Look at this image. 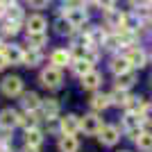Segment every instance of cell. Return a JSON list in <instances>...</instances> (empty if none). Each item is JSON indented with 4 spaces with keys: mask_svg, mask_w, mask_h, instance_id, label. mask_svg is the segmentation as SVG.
<instances>
[{
    "mask_svg": "<svg viewBox=\"0 0 152 152\" xmlns=\"http://www.w3.org/2000/svg\"><path fill=\"white\" fill-rule=\"evenodd\" d=\"M143 118H141V114H129L127 111L125 114V118H123V132L125 134H129L132 139H136L141 132H143Z\"/></svg>",
    "mask_w": 152,
    "mask_h": 152,
    "instance_id": "obj_1",
    "label": "cell"
},
{
    "mask_svg": "<svg viewBox=\"0 0 152 152\" xmlns=\"http://www.w3.org/2000/svg\"><path fill=\"white\" fill-rule=\"evenodd\" d=\"M61 82H64L61 70L55 68V66H50V68H45L43 73H41V84H43L45 89H59Z\"/></svg>",
    "mask_w": 152,
    "mask_h": 152,
    "instance_id": "obj_2",
    "label": "cell"
},
{
    "mask_svg": "<svg viewBox=\"0 0 152 152\" xmlns=\"http://www.w3.org/2000/svg\"><path fill=\"white\" fill-rule=\"evenodd\" d=\"M0 91L5 95H9V98H14V95H20L23 93V80L16 75H9L5 77L2 82H0Z\"/></svg>",
    "mask_w": 152,
    "mask_h": 152,
    "instance_id": "obj_3",
    "label": "cell"
},
{
    "mask_svg": "<svg viewBox=\"0 0 152 152\" xmlns=\"http://www.w3.org/2000/svg\"><path fill=\"white\" fill-rule=\"evenodd\" d=\"M98 139H100L102 145H116L121 141V132L114 125H102V129L98 132Z\"/></svg>",
    "mask_w": 152,
    "mask_h": 152,
    "instance_id": "obj_4",
    "label": "cell"
},
{
    "mask_svg": "<svg viewBox=\"0 0 152 152\" xmlns=\"http://www.w3.org/2000/svg\"><path fill=\"white\" fill-rule=\"evenodd\" d=\"M80 129L93 136V134H98L102 129V118H98L95 114H86L84 118H80Z\"/></svg>",
    "mask_w": 152,
    "mask_h": 152,
    "instance_id": "obj_5",
    "label": "cell"
},
{
    "mask_svg": "<svg viewBox=\"0 0 152 152\" xmlns=\"http://www.w3.org/2000/svg\"><path fill=\"white\" fill-rule=\"evenodd\" d=\"M18 118H20V114L16 109H2L0 111V127L7 129V132H12L14 127L18 125Z\"/></svg>",
    "mask_w": 152,
    "mask_h": 152,
    "instance_id": "obj_6",
    "label": "cell"
},
{
    "mask_svg": "<svg viewBox=\"0 0 152 152\" xmlns=\"http://www.w3.org/2000/svg\"><path fill=\"white\" fill-rule=\"evenodd\" d=\"M125 59L129 61V66H132V68H143V66H145V61H148L145 50H141V48H132V50L125 55Z\"/></svg>",
    "mask_w": 152,
    "mask_h": 152,
    "instance_id": "obj_7",
    "label": "cell"
},
{
    "mask_svg": "<svg viewBox=\"0 0 152 152\" xmlns=\"http://www.w3.org/2000/svg\"><path fill=\"white\" fill-rule=\"evenodd\" d=\"M57 148H59V152H77L80 150V141L75 136H70V134H61Z\"/></svg>",
    "mask_w": 152,
    "mask_h": 152,
    "instance_id": "obj_8",
    "label": "cell"
},
{
    "mask_svg": "<svg viewBox=\"0 0 152 152\" xmlns=\"http://www.w3.org/2000/svg\"><path fill=\"white\" fill-rule=\"evenodd\" d=\"M66 18H68V23L73 27H82L84 23L89 20V16H86V12L80 7V9H66Z\"/></svg>",
    "mask_w": 152,
    "mask_h": 152,
    "instance_id": "obj_9",
    "label": "cell"
},
{
    "mask_svg": "<svg viewBox=\"0 0 152 152\" xmlns=\"http://www.w3.org/2000/svg\"><path fill=\"white\" fill-rule=\"evenodd\" d=\"M100 82H102V75L98 70H89L86 75H82V89H86V91H95L100 86Z\"/></svg>",
    "mask_w": 152,
    "mask_h": 152,
    "instance_id": "obj_10",
    "label": "cell"
},
{
    "mask_svg": "<svg viewBox=\"0 0 152 152\" xmlns=\"http://www.w3.org/2000/svg\"><path fill=\"white\" fill-rule=\"evenodd\" d=\"M61 132L64 134H70V136H75L80 132V118L73 114H68L66 118H61Z\"/></svg>",
    "mask_w": 152,
    "mask_h": 152,
    "instance_id": "obj_11",
    "label": "cell"
},
{
    "mask_svg": "<svg viewBox=\"0 0 152 152\" xmlns=\"http://www.w3.org/2000/svg\"><path fill=\"white\" fill-rule=\"evenodd\" d=\"M20 104H23V109H25L27 114H34L37 109H41V100H39L37 93H23V100H20Z\"/></svg>",
    "mask_w": 152,
    "mask_h": 152,
    "instance_id": "obj_12",
    "label": "cell"
},
{
    "mask_svg": "<svg viewBox=\"0 0 152 152\" xmlns=\"http://www.w3.org/2000/svg\"><path fill=\"white\" fill-rule=\"evenodd\" d=\"M25 25H27V34H43L45 32V18L43 16H30Z\"/></svg>",
    "mask_w": 152,
    "mask_h": 152,
    "instance_id": "obj_13",
    "label": "cell"
},
{
    "mask_svg": "<svg viewBox=\"0 0 152 152\" xmlns=\"http://www.w3.org/2000/svg\"><path fill=\"white\" fill-rule=\"evenodd\" d=\"M50 61H52V66H55V68L61 70L66 64H70V52H68V50H61V48H59V50H55V52L50 55Z\"/></svg>",
    "mask_w": 152,
    "mask_h": 152,
    "instance_id": "obj_14",
    "label": "cell"
},
{
    "mask_svg": "<svg viewBox=\"0 0 152 152\" xmlns=\"http://www.w3.org/2000/svg\"><path fill=\"white\" fill-rule=\"evenodd\" d=\"M41 109H43V116L48 121H55V116L59 114V102L55 98H48V100L41 102Z\"/></svg>",
    "mask_w": 152,
    "mask_h": 152,
    "instance_id": "obj_15",
    "label": "cell"
},
{
    "mask_svg": "<svg viewBox=\"0 0 152 152\" xmlns=\"http://www.w3.org/2000/svg\"><path fill=\"white\" fill-rule=\"evenodd\" d=\"M2 52H5V57L9 64H23V50H20L18 45H5L2 48Z\"/></svg>",
    "mask_w": 152,
    "mask_h": 152,
    "instance_id": "obj_16",
    "label": "cell"
},
{
    "mask_svg": "<svg viewBox=\"0 0 152 152\" xmlns=\"http://www.w3.org/2000/svg\"><path fill=\"white\" fill-rule=\"evenodd\" d=\"M134 82H136V75H134V70H127V73H123V75H116V89L127 91L129 86H134Z\"/></svg>",
    "mask_w": 152,
    "mask_h": 152,
    "instance_id": "obj_17",
    "label": "cell"
},
{
    "mask_svg": "<svg viewBox=\"0 0 152 152\" xmlns=\"http://www.w3.org/2000/svg\"><path fill=\"white\" fill-rule=\"evenodd\" d=\"M134 141H136V148H139L141 152H152V132L143 129Z\"/></svg>",
    "mask_w": 152,
    "mask_h": 152,
    "instance_id": "obj_18",
    "label": "cell"
},
{
    "mask_svg": "<svg viewBox=\"0 0 152 152\" xmlns=\"http://www.w3.org/2000/svg\"><path fill=\"white\" fill-rule=\"evenodd\" d=\"M41 143H43V132H41V129L34 127V129H27V132H25V145L39 148Z\"/></svg>",
    "mask_w": 152,
    "mask_h": 152,
    "instance_id": "obj_19",
    "label": "cell"
},
{
    "mask_svg": "<svg viewBox=\"0 0 152 152\" xmlns=\"http://www.w3.org/2000/svg\"><path fill=\"white\" fill-rule=\"evenodd\" d=\"M109 104H111V100H109L107 93H95L93 98H91V107H93L95 111H102V109H107Z\"/></svg>",
    "mask_w": 152,
    "mask_h": 152,
    "instance_id": "obj_20",
    "label": "cell"
},
{
    "mask_svg": "<svg viewBox=\"0 0 152 152\" xmlns=\"http://www.w3.org/2000/svg\"><path fill=\"white\" fill-rule=\"evenodd\" d=\"M39 61H41V52L37 50V48H30L27 52H23V66H39Z\"/></svg>",
    "mask_w": 152,
    "mask_h": 152,
    "instance_id": "obj_21",
    "label": "cell"
},
{
    "mask_svg": "<svg viewBox=\"0 0 152 152\" xmlns=\"http://www.w3.org/2000/svg\"><path fill=\"white\" fill-rule=\"evenodd\" d=\"M111 70H114L116 75H123L127 70H132V66H129V61L125 57H114L111 59Z\"/></svg>",
    "mask_w": 152,
    "mask_h": 152,
    "instance_id": "obj_22",
    "label": "cell"
},
{
    "mask_svg": "<svg viewBox=\"0 0 152 152\" xmlns=\"http://www.w3.org/2000/svg\"><path fill=\"white\" fill-rule=\"evenodd\" d=\"M125 109L129 111V114H143V109H145V102H143V98H129L125 104Z\"/></svg>",
    "mask_w": 152,
    "mask_h": 152,
    "instance_id": "obj_23",
    "label": "cell"
},
{
    "mask_svg": "<svg viewBox=\"0 0 152 152\" xmlns=\"http://www.w3.org/2000/svg\"><path fill=\"white\" fill-rule=\"evenodd\" d=\"M73 70H75V75H86L89 70H93V64L86 61V59H77V61H73Z\"/></svg>",
    "mask_w": 152,
    "mask_h": 152,
    "instance_id": "obj_24",
    "label": "cell"
},
{
    "mask_svg": "<svg viewBox=\"0 0 152 152\" xmlns=\"http://www.w3.org/2000/svg\"><path fill=\"white\" fill-rule=\"evenodd\" d=\"M109 100H111V104H123V107H125L127 100H129V95H127V91L116 89L114 93H109Z\"/></svg>",
    "mask_w": 152,
    "mask_h": 152,
    "instance_id": "obj_25",
    "label": "cell"
},
{
    "mask_svg": "<svg viewBox=\"0 0 152 152\" xmlns=\"http://www.w3.org/2000/svg\"><path fill=\"white\" fill-rule=\"evenodd\" d=\"M5 16H7V20H12V23H18V25H20V20H23V12H20L16 5H12L9 9H5Z\"/></svg>",
    "mask_w": 152,
    "mask_h": 152,
    "instance_id": "obj_26",
    "label": "cell"
},
{
    "mask_svg": "<svg viewBox=\"0 0 152 152\" xmlns=\"http://www.w3.org/2000/svg\"><path fill=\"white\" fill-rule=\"evenodd\" d=\"M45 43V32L43 34H27V45H30V48H41V45Z\"/></svg>",
    "mask_w": 152,
    "mask_h": 152,
    "instance_id": "obj_27",
    "label": "cell"
},
{
    "mask_svg": "<svg viewBox=\"0 0 152 152\" xmlns=\"http://www.w3.org/2000/svg\"><path fill=\"white\" fill-rule=\"evenodd\" d=\"M18 125L25 127V132H27V129H34V127H37V118H34V114L20 116V118H18Z\"/></svg>",
    "mask_w": 152,
    "mask_h": 152,
    "instance_id": "obj_28",
    "label": "cell"
},
{
    "mask_svg": "<svg viewBox=\"0 0 152 152\" xmlns=\"http://www.w3.org/2000/svg\"><path fill=\"white\" fill-rule=\"evenodd\" d=\"M55 27H57V32H59V34H70V32H73V25L68 23V18H57Z\"/></svg>",
    "mask_w": 152,
    "mask_h": 152,
    "instance_id": "obj_29",
    "label": "cell"
},
{
    "mask_svg": "<svg viewBox=\"0 0 152 152\" xmlns=\"http://www.w3.org/2000/svg\"><path fill=\"white\" fill-rule=\"evenodd\" d=\"M18 23H12V20H5V25H2V32H5V34H16V32H18Z\"/></svg>",
    "mask_w": 152,
    "mask_h": 152,
    "instance_id": "obj_30",
    "label": "cell"
},
{
    "mask_svg": "<svg viewBox=\"0 0 152 152\" xmlns=\"http://www.w3.org/2000/svg\"><path fill=\"white\" fill-rule=\"evenodd\" d=\"M141 118H143V123H145V125L152 127V104H145V109H143Z\"/></svg>",
    "mask_w": 152,
    "mask_h": 152,
    "instance_id": "obj_31",
    "label": "cell"
},
{
    "mask_svg": "<svg viewBox=\"0 0 152 152\" xmlns=\"http://www.w3.org/2000/svg\"><path fill=\"white\" fill-rule=\"evenodd\" d=\"M95 2H98V7H100V9L109 12V9H114V2H116V0H95Z\"/></svg>",
    "mask_w": 152,
    "mask_h": 152,
    "instance_id": "obj_32",
    "label": "cell"
},
{
    "mask_svg": "<svg viewBox=\"0 0 152 152\" xmlns=\"http://www.w3.org/2000/svg\"><path fill=\"white\" fill-rule=\"evenodd\" d=\"M27 2H30V5L34 7V9H43V7L48 5V2H50V0H27Z\"/></svg>",
    "mask_w": 152,
    "mask_h": 152,
    "instance_id": "obj_33",
    "label": "cell"
},
{
    "mask_svg": "<svg viewBox=\"0 0 152 152\" xmlns=\"http://www.w3.org/2000/svg\"><path fill=\"white\" fill-rule=\"evenodd\" d=\"M7 64H9V61H7V57H5V52H2V48H0V70L5 68Z\"/></svg>",
    "mask_w": 152,
    "mask_h": 152,
    "instance_id": "obj_34",
    "label": "cell"
},
{
    "mask_svg": "<svg viewBox=\"0 0 152 152\" xmlns=\"http://www.w3.org/2000/svg\"><path fill=\"white\" fill-rule=\"evenodd\" d=\"M20 152H39V148H32V145H23Z\"/></svg>",
    "mask_w": 152,
    "mask_h": 152,
    "instance_id": "obj_35",
    "label": "cell"
},
{
    "mask_svg": "<svg viewBox=\"0 0 152 152\" xmlns=\"http://www.w3.org/2000/svg\"><path fill=\"white\" fill-rule=\"evenodd\" d=\"M129 2H132L134 7H136V5H141V7H143V5H148V0H129Z\"/></svg>",
    "mask_w": 152,
    "mask_h": 152,
    "instance_id": "obj_36",
    "label": "cell"
},
{
    "mask_svg": "<svg viewBox=\"0 0 152 152\" xmlns=\"http://www.w3.org/2000/svg\"><path fill=\"white\" fill-rule=\"evenodd\" d=\"M148 18H150V23H152V7L148 9Z\"/></svg>",
    "mask_w": 152,
    "mask_h": 152,
    "instance_id": "obj_37",
    "label": "cell"
},
{
    "mask_svg": "<svg viewBox=\"0 0 152 152\" xmlns=\"http://www.w3.org/2000/svg\"><path fill=\"white\" fill-rule=\"evenodd\" d=\"M2 16H5V7L0 5V18H2Z\"/></svg>",
    "mask_w": 152,
    "mask_h": 152,
    "instance_id": "obj_38",
    "label": "cell"
},
{
    "mask_svg": "<svg viewBox=\"0 0 152 152\" xmlns=\"http://www.w3.org/2000/svg\"><path fill=\"white\" fill-rule=\"evenodd\" d=\"M0 152H14V150H12V148H5V150H0Z\"/></svg>",
    "mask_w": 152,
    "mask_h": 152,
    "instance_id": "obj_39",
    "label": "cell"
},
{
    "mask_svg": "<svg viewBox=\"0 0 152 152\" xmlns=\"http://www.w3.org/2000/svg\"><path fill=\"white\" fill-rule=\"evenodd\" d=\"M82 2H95V0H82Z\"/></svg>",
    "mask_w": 152,
    "mask_h": 152,
    "instance_id": "obj_40",
    "label": "cell"
}]
</instances>
